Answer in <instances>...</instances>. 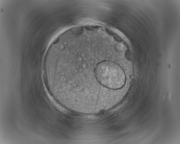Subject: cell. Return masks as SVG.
<instances>
[{
  "instance_id": "cell-1",
  "label": "cell",
  "mask_w": 180,
  "mask_h": 144,
  "mask_svg": "<svg viewBox=\"0 0 180 144\" xmlns=\"http://www.w3.org/2000/svg\"><path fill=\"white\" fill-rule=\"evenodd\" d=\"M94 74L97 81L108 88L118 89L125 84L126 77L122 69L118 64L109 61H104L95 67Z\"/></svg>"
},
{
  "instance_id": "cell-2",
  "label": "cell",
  "mask_w": 180,
  "mask_h": 144,
  "mask_svg": "<svg viewBox=\"0 0 180 144\" xmlns=\"http://www.w3.org/2000/svg\"><path fill=\"white\" fill-rule=\"evenodd\" d=\"M116 49L117 51H122L124 48V47L122 44L118 43L116 47Z\"/></svg>"
}]
</instances>
